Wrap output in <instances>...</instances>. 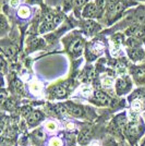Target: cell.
<instances>
[{
  "label": "cell",
  "instance_id": "obj_1",
  "mask_svg": "<svg viewBox=\"0 0 145 146\" xmlns=\"http://www.w3.org/2000/svg\"><path fill=\"white\" fill-rule=\"evenodd\" d=\"M143 133H144V124L141 120L132 121L131 123L128 124L127 129H126L127 137L129 139L131 144L135 143Z\"/></svg>",
  "mask_w": 145,
  "mask_h": 146
},
{
  "label": "cell",
  "instance_id": "obj_2",
  "mask_svg": "<svg viewBox=\"0 0 145 146\" xmlns=\"http://www.w3.org/2000/svg\"><path fill=\"white\" fill-rule=\"evenodd\" d=\"M60 22V19L51 15V14H47L44 21L42 22V24L39 26V33H48L50 31H53L57 26V24Z\"/></svg>",
  "mask_w": 145,
  "mask_h": 146
},
{
  "label": "cell",
  "instance_id": "obj_3",
  "mask_svg": "<svg viewBox=\"0 0 145 146\" xmlns=\"http://www.w3.org/2000/svg\"><path fill=\"white\" fill-rule=\"evenodd\" d=\"M130 103L135 109H142L145 107V92L144 90H139L134 92V94L130 97Z\"/></svg>",
  "mask_w": 145,
  "mask_h": 146
},
{
  "label": "cell",
  "instance_id": "obj_4",
  "mask_svg": "<svg viewBox=\"0 0 145 146\" xmlns=\"http://www.w3.org/2000/svg\"><path fill=\"white\" fill-rule=\"evenodd\" d=\"M92 102L94 104L99 105V106H109L112 102V99L105 92L95 91L93 94V97H92Z\"/></svg>",
  "mask_w": 145,
  "mask_h": 146
},
{
  "label": "cell",
  "instance_id": "obj_5",
  "mask_svg": "<svg viewBox=\"0 0 145 146\" xmlns=\"http://www.w3.org/2000/svg\"><path fill=\"white\" fill-rule=\"evenodd\" d=\"M132 87V82L128 78H120L116 82V92L118 95H123L130 92Z\"/></svg>",
  "mask_w": 145,
  "mask_h": 146
},
{
  "label": "cell",
  "instance_id": "obj_6",
  "mask_svg": "<svg viewBox=\"0 0 145 146\" xmlns=\"http://www.w3.org/2000/svg\"><path fill=\"white\" fill-rule=\"evenodd\" d=\"M82 17L84 19H94L99 17V11L97 9V6L95 2H88L82 10Z\"/></svg>",
  "mask_w": 145,
  "mask_h": 146
},
{
  "label": "cell",
  "instance_id": "obj_7",
  "mask_svg": "<svg viewBox=\"0 0 145 146\" xmlns=\"http://www.w3.org/2000/svg\"><path fill=\"white\" fill-rule=\"evenodd\" d=\"M131 73L133 75V79L136 81L139 84H144L145 83V66H140V67H134L131 69Z\"/></svg>",
  "mask_w": 145,
  "mask_h": 146
},
{
  "label": "cell",
  "instance_id": "obj_8",
  "mask_svg": "<svg viewBox=\"0 0 145 146\" xmlns=\"http://www.w3.org/2000/svg\"><path fill=\"white\" fill-rule=\"evenodd\" d=\"M129 35L135 37V38H145V26L144 25H132L127 32Z\"/></svg>",
  "mask_w": 145,
  "mask_h": 146
},
{
  "label": "cell",
  "instance_id": "obj_9",
  "mask_svg": "<svg viewBox=\"0 0 145 146\" xmlns=\"http://www.w3.org/2000/svg\"><path fill=\"white\" fill-rule=\"evenodd\" d=\"M43 118H44V115L41 111H38V110L32 111L29 115V117H27V124L30 127H35V125H37L39 122L42 121Z\"/></svg>",
  "mask_w": 145,
  "mask_h": 146
},
{
  "label": "cell",
  "instance_id": "obj_10",
  "mask_svg": "<svg viewBox=\"0 0 145 146\" xmlns=\"http://www.w3.org/2000/svg\"><path fill=\"white\" fill-rule=\"evenodd\" d=\"M83 48H84L83 40L81 38H79V39H75L72 42L71 46H70V52L73 55V57H79L82 54Z\"/></svg>",
  "mask_w": 145,
  "mask_h": 146
},
{
  "label": "cell",
  "instance_id": "obj_11",
  "mask_svg": "<svg viewBox=\"0 0 145 146\" xmlns=\"http://www.w3.org/2000/svg\"><path fill=\"white\" fill-rule=\"evenodd\" d=\"M65 106H66V108H67V111H68L70 115H72V116H74V117H82L83 113H84L82 107H80V106L75 105V104L67 103Z\"/></svg>",
  "mask_w": 145,
  "mask_h": 146
},
{
  "label": "cell",
  "instance_id": "obj_12",
  "mask_svg": "<svg viewBox=\"0 0 145 146\" xmlns=\"http://www.w3.org/2000/svg\"><path fill=\"white\" fill-rule=\"evenodd\" d=\"M128 55L130 59L133 61H140L144 58V51L142 48H129L128 49Z\"/></svg>",
  "mask_w": 145,
  "mask_h": 146
},
{
  "label": "cell",
  "instance_id": "obj_13",
  "mask_svg": "<svg viewBox=\"0 0 145 146\" xmlns=\"http://www.w3.org/2000/svg\"><path fill=\"white\" fill-rule=\"evenodd\" d=\"M115 124L117 129L119 130H126L128 127V120L127 116H126V112L120 113L115 118Z\"/></svg>",
  "mask_w": 145,
  "mask_h": 146
},
{
  "label": "cell",
  "instance_id": "obj_14",
  "mask_svg": "<svg viewBox=\"0 0 145 146\" xmlns=\"http://www.w3.org/2000/svg\"><path fill=\"white\" fill-rule=\"evenodd\" d=\"M32 11H31V8L26 5H22V6L19 7L18 9V17L22 20H27L31 17Z\"/></svg>",
  "mask_w": 145,
  "mask_h": 146
},
{
  "label": "cell",
  "instance_id": "obj_15",
  "mask_svg": "<svg viewBox=\"0 0 145 146\" xmlns=\"http://www.w3.org/2000/svg\"><path fill=\"white\" fill-rule=\"evenodd\" d=\"M51 95L54 96L55 98H66L67 97V91L66 88L63 86L58 85V86H55L54 88L51 90Z\"/></svg>",
  "mask_w": 145,
  "mask_h": 146
},
{
  "label": "cell",
  "instance_id": "obj_16",
  "mask_svg": "<svg viewBox=\"0 0 145 146\" xmlns=\"http://www.w3.org/2000/svg\"><path fill=\"white\" fill-rule=\"evenodd\" d=\"M83 29L86 31V33L93 34V33H95V32H97V31L99 30V26H98L94 21L87 20V21H85V24H84V26H83Z\"/></svg>",
  "mask_w": 145,
  "mask_h": 146
},
{
  "label": "cell",
  "instance_id": "obj_17",
  "mask_svg": "<svg viewBox=\"0 0 145 146\" xmlns=\"http://www.w3.org/2000/svg\"><path fill=\"white\" fill-rule=\"evenodd\" d=\"M91 139V132H90V130H83L81 134H80L79 136V142L81 144H86L88 141Z\"/></svg>",
  "mask_w": 145,
  "mask_h": 146
},
{
  "label": "cell",
  "instance_id": "obj_18",
  "mask_svg": "<svg viewBox=\"0 0 145 146\" xmlns=\"http://www.w3.org/2000/svg\"><path fill=\"white\" fill-rule=\"evenodd\" d=\"M0 30H1V36H3L7 32L9 31V24L7 22L6 17L2 14L1 15V21H0Z\"/></svg>",
  "mask_w": 145,
  "mask_h": 146
},
{
  "label": "cell",
  "instance_id": "obj_19",
  "mask_svg": "<svg viewBox=\"0 0 145 146\" xmlns=\"http://www.w3.org/2000/svg\"><path fill=\"white\" fill-rule=\"evenodd\" d=\"M96 6L97 9L99 11V14H102L103 11L105 10V8H107V5H108V0H96Z\"/></svg>",
  "mask_w": 145,
  "mask_h": 146
},
{
  "label": "cell",
  "instance_id": "obj_20",
  "mask_svg": "<svg viewBox=\"0 0 145 146\" xmlns=\"http://www.w3.org/2000/svg\"><path fill=\"white\" fill-rule=\"evenodd\" d=\"M135 18H136V20H138L139 22H143V23H145V7L140 8L139 11L136 12Z\"/></svg>",
  "mask_w": 145,
  "mask_h": 146
},
{
  "label": "cell",
  "instance_id": "obj_21",
  "mask_svg": "<svg viewBox=\"0 0 145 146\" xmlns=\"http://www.w3.org/2000/svg\"><path fill=\"white\" fill-rule=\"evenodd\" d=\"M30 90L33 92V93L39 94V92H41V90H42V86H41V84H39L38 82H36V81H33V82L30 84Z\"/></svg>",
  "mask_w": 145,
  "mask_h": 146
},
{
  "label": "cell",
  "instance_id": "obj_22",
  "mask_svg": "<svg viewBox=\"0 0 145 146\" xmlns=\"http://www.w3.org/2000/svg\"><path fill=\"white\" fill-rule=\"evenodd\" d=\"M73 5L75 7V10L78 11L87 5V0H73Z\"/></svg>",
  "mask_w": 145,
  "mask_h": 146
},
{
  "label": "cell",
  "instance_id": "obj_23",
  "mask_svg": "<svg viewBox=\"0 0 145 146\" xmlns=\"http://www.w3.org/2000/svg\"><path fill=\"white\" fill-rule=\"evenodd\" d=\"M2 50H3V52H5L8 57H12V56L15 54V49H14L13 46H3Z\"/></svg>",
  "mask_w": 145,
  "mask_h": 146
},
{
  "label": "cell",
  "instance_id": "obj_24",
  "mask_svg": "<svg viewBox=\"0 0 145 146\" xmlns=\"http://www.w3.org/2000/svg\"><path fill=\"white\" fill-rule=\"evenodd\" d=\"M49 144H50V146H62L60 139H58V137H53L49 142Z\"/></svg>",
  "mask_w": 145,
  "mask_h": 146
},
{
  "label": "cell",
  "instance_id": "obj_25",
  "mask_svg": "<svg viewBox=\"0 0 145 146\" xmlns=\"http://www.w3.org/2000/svg\"><path fill=\"white\" fill-rule=\"evenodd\" d=\"M46 128L48 129V130H50V131H51V130L54 131V130H56V124H55L54 122L49 121L46 123Z\"/></svg>",
  "mask_w": 145,
  "mask_h": 146
},
{
  "label": "cell",
  "instance_id": "obj_26",
  "mask_svg": "<svg viewBox=\"0 0 145 146\" xmlns=\"http://www.w3.org/2000/svg\"><path fill=\"white\" fill-rule=\"evenodd\" d=\"M20 5V0H10V6L13 8H17Z\"/></svg>",
  "mask_w": 145,
  "mask_h": 146
},
{
  "label": "cell",
  "instance_id": "obj_27",
  "mask_svg": "<svg viewBox=\"0 0 145 146\" xmlns=\"http://www.w3.org/2000/svg\"><path fill=\"white\" fill-rule=\"evenodd\" d=\"M6 97H7L6 91H2V92H1V103H2V104L6 103Z\"/></svg>",
  "mask_w": 145,
  "mask_h": 146
},
{
  "label": "cell",
  "instance_id": "obj_28",
  "mask_svg": "<svg viewBox=\"0 0 145 146\" xmlns=\"http://www.w3.org/2000/svg\"><path fill=\"white\" fill-rule=\"evenodd\" d=\"M1 146H12V145L10 144L9 141H7L6 139H2V140H1Z\"/></svg>",
  "mask_w": 145,
  "mask_h": 146
},
{
  "label": "cell",
  "instance_id": "obj_29",
  "mask_svg": "<svg viewBox=\"0 0 145 146\" xmlns=\"http://www.w3.org/2000/svg\"><path fill=\"white\" fill-rule=\"evenodd\" d=\"M1 69H2V72H5V70H6V61H5L3 57H1Z\"/></svg>",
  "mask_w": 145,
  "mask_h": 146
},
{
  "label": "cell",
  "instance_id": "obj_30",
  "mask_svg": "<svg viewBox=\"0 0 145 146\" xmlns=\"http://www.w3.org/2000/svg\"><path fill=\"white\" fill-rule=\"evenodd\" d=\"M112 84V81L110 79H106V80H104V85H106V86H110Z\"/></svg>",
  "mask_w": 145,
  "mask_h": 146
}]
</instances>
